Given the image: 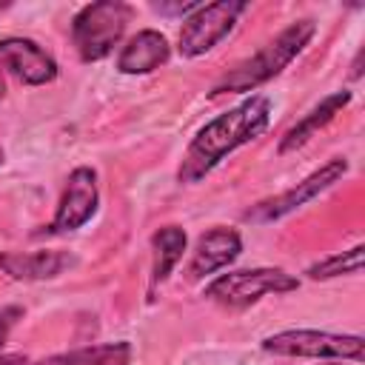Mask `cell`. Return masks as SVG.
<instances>
[{
	"mask_svg": "<svg viewBox=\"0 0 365 365\" xmlns=\"http://www.w3.org/2000/svg\"><path fill=\"white\" fill-rule=\"evenodd\" d=\"M97 205H100L97 171L88 165H77L66 180V188L60 194V202L54 208L46 234H71L83 228L97 214Z\"/></svg>",
	"mask_w": 365,
	"mask_h": 365,
	"instance_id": "obj_8",
	"label": "cell"
},
{
	"mask_svg": "<svg viewBox=\"0 0 365 365\" xmlns=\"http://www.w3.org/2000/svg\"><path fill=\"white\" fill-rule=\"evenodd\" d=\"M0 68L14 74L26 86H46L57 80V60L31 37H3Z\"/></svg>",
	"mask_w": 365,
	"mask_h": 365,
	"instance_id": "obj_9",
	"label": "cell"
},
{
	"mask_svg": "<svg viewBox=\"0 0 365 365\" xmlns=\"http://www.w3.org/2000/svg\"><path fill=\"white\" fill-rule=\"evenodd\" d=\"M331 365H336V362H331Z\"/></svg>",
	"mask_w": 365,
	"mask_h": 365,
	"instance_id": "obj_22",
	"label": "cell"
},
{
	"mask_svg": "<svg viewBox=\"0 0 365 365\" xmlns=\"http://www.w3.org/2000/svg\"><path fill=\"white\" fill-rule=\"evenodd\" d=\"M240 254H242L240 231H234L228 225H214L205 234H200L185 274H188V279H205V277L228 268Z\"/></svg>",
	"mask_w": 365,
	"mask_h": 365,
	"instance_id": "obj_10",
	"label": "cell"
},
{
	"mask_svg": "<svg viewBox=\"0 0 365 365\" xmlns=\"http://www.w3.org/2000/svg\"><path fill=\"white\" fill-rule=\"evenodd\" d=\"M271 111H274V106L265 94H251L242 103H237L234 108L208 120L188 143V148L180 160V168H177V180L185 185H194L202 177H208L228 154L248 145L268 128Z\"/></svg>",
	"mask_w": 365,
	"mask_h": 365,
	"instance_id": "obj_1",
	"label": "cell"
},
{
	"mask_svg": "<svg viewBox=\"0 0 365 365\" xmlns=\"http://www.w3.org/2000/svg\"><path fill=\"white\" fill-rule=\"evenodd\" d=\"M351 103V91H331L328 97H322L308 114H302L285 134H282V140H279V154H288V151H297V148H302L317 131H322L345 106Z\"/></svg>",
	"mask_w": 365,
	"mask_h": 365,
	"instance_id": "obj_13",
	"label": "cell"
},
{
	"mask_svg": "<svg viewBox=\"0 0 365 365\" xmlns=\"http://www.w3.org/2000/svg\"><path fill=\"white\" fill-rule=\"evenodd\" d=\"M6 97V80H3V74H0V100Z\"/></svg>",
	"mask_w": 365,
	"mask_h": 365,
	"instance_id": "obj_19",
	"label": "cell"
},
{
	"mask_svg": "<svg viewBox=\"0 0 365 365\" xmlns=\"http://www.w3.org/2000/svg\"><path fill=\"white\" fill-rule=\"evenodd\" d=\"M188 248V234L180 225H163L151 234V288L163 285Z\"/></svg>",
	"mask_w": 365,
	"mask_h": 365,
	"instance_id": "obj_14",
	"label": "cell"
},
{
	"mask_svg": "<svg viewBox=\"0 0 365 365\" xmlns=\"http://www.w3.org/2000/svg\"><path fill=\"white\" fill-rule=\"evenodd\" d=\"M248 11L245 0H217V3H202L197 11H191L177 37V51L185 60L202 57L211 48H217L237 26L240 14Z\"/></svg>",
	"mask_w": 365,
	"mask_h": 365,
	"instance_id": "obj_6",
	"label": "cell"
},
{
	"mask_svg": "<svg viewBox=\"0 0 365 365\" xmlns=\"http://www.w3.org/2000/svg\"><path fill=\"white\" fill-rule=\"evenodd\" d=\"M6 163V151H3V145H0V165Z\"/></svg>",
	"mask_w": 365,
	"mask_h": 365,
	"instance_id": "obj_20",
	"label": "cell"
},
{
	"mask_svg": "<svg viewBox=\"0 0 365 365\" xmlns=\"http://www.w3.org/2000/svg\"><path fill=\"white\" fill-rule=\"evenodd\" d=\"M0 365H34V362L23 354H6V356H0Z\"/></svg>",
	"mask_w": 365,
	"mask_h": 365,
	"instance_id": "obj_18",
	"label": "cell"
},
{
	"mask_svg": "<svg viewBox=\"0 0 365 365\" xmlns=\"http://www.w3.org/2000/svg\"><path fill=\"white\" fill-rule=\"evenodd\" d=\"M362 245H354L348 251H336L314 265L305 268L308 279H334V277H348V274H359L362 271Z\"/></svg>",
	"mask_w": 365,
	"mask_h": 365,
	"instance_id": "obj_16",
	"label": "cell"
},
{
	"mask_svg": "<svg viewBox=\"0 0 365 365\" xmlns=\"http://www.w3.org/2000/svg\"><path fill=\"white\" fill-rule=\"evenodd\" d=\"M134 9L123 0H97L86 3L71 17V43L83 63L106 60L123 40Z\"/></svg>",
	"mask_w": 365,
	"mask_h": 365,
	"instance_id": "obj_3",
	"label": "cell"
},
{
	"mask_svg": "<svg viewBox=\"0 0 365 365\" xmlns=\"http://www.w3.org/2000/svg\"><path fill=\"white\" fill-rule=\"evenodd\" d=\"M262 351L274 356L299 359H348L354 365L365 356V339L359 334H334L317 328H288L262 339Z\"/></svg>",
	"mask_w": 365,
	"mask_h": 365,
	"instance_id": "obj_5",
	"label": "cell"
},
{
	"mask_svg": "<svg viewBox=\"0 0 365 365\" xmlns=\"http://www.w3.org/2000/svg\"><path fill=\"white\" fill-rule=\"evenodd\" d=\"M345 174H348V160L345 157H331L328 163H322L317 171H311L297 185L279 191L277 197H268V200L251 205L245 211V220H251V222H274V220H282V217L294 214L297 208H302L305 202H311L319 194H325L328 188H334Z\"/></svg>",
	"mask_w": 365,
	"mask_h": 365,
	"instance_id": "obj_7",
	"label": "cell"
},
{
	"mask_svg": "<svg viewBox=\"0 0 365 365\" xmlns=\"http://www.w3.org/2000/svg\"><path fill=\"white\" fill-rule=\"evenodd\" d=\"M131 342H100V345H86L74 348L66 354L46 356L34 365H131Z\"/></svg>",
	"mask_w": 365,
	"mask_h": 365,
	"instance_id": "obj_15",
	"label": "cell"
},
{
	"mask_svg": "<svg viewBox=\"0 0 365 365\" xmlns=\"http://www.w3.org/2000/svg\"><path fill=\"white\" fill-rule=\"evenodd\" d=\"M0 11H3V6H0Z\"/></svg>",
	"mask_w": 365,
	"mask_h": 365,
	"instance_id": "obj_21",
	"label": "cell"
},
{
	"mask_svg": "<svg viewBox=\"0 0 365 365\" xmlns=\"http://www.w3.org/2000/svg\"><path fill=\"white\" fill-rule=\"evenodd\" d=\"M77 265V254L63 248L43 251H0V271L17 282H43Z\"/></svg>",
	"mask_w": 365,
	"mask_h": 365,
	"instance_id": "obj_11",
	"label": "cell"
},
{
	"mask_svg": "<svg viewBox=\"0 0 365 365\" xmlns=\"http://www.w3.org/2000/svg\"><path fill=\"white\" fill-rule=\"evenodd\" d=\"M171 57L168 37L157 29H143L134 37L125 40V46L117 54V71L120 74H151L160 66H165Z\"/></svg>",
	"mask_w": 365,
	"mask_h": 365,
	"instance_id": "obj_12",
	"label": "cell"
},
{
	"mask_svg": "<svg viewBox=\"0 0 365 365\" xmlns=\"http://www.w3.org/2000/svg\"><path fill=\"white\" fill-rule=\"evenodd\" d=\"M299 288V279L294 274H288L285 268H240V271H228L214 277L202 297L231 308V311H242L254 302H259L262 297L271 294H291Z\"/></svg>",
	"mask_w": 365,
	"mask_h": 365,
	"instance_id": "obj_4",
	"label": "cell"
},
{
	"mask_svg": "<svg viewBox=\"0 0 365 365\" xmlns=\"http://www.w3.org/2000/svg\"><path fill=\"white\" fill-rule=\"evenodd\" d=\"M314 31H317V23L314 20H308V17L305 20H294L274 40H268L257 54H251L248 60H242L231 71H225L214 83L211 97H220V94H245V91H254V88L265 86L268 80H274L277 74H282L305 51V46L311 43Z\"/></svg>",
	"mask_w": 365,
	"mask_h": 365,
	"instance_id": "obj_2",
	"label": "cell"
},
{
	"mask_svg": "<svg viewBox=\"0 0 365 365\" xmlns=\"http://www.w3.org/2000/svg\"><path fill=\"white\" fill-rule=\"evenodd\" d=\"M20 319H23V308H20V305H3V308H0V351H3V345L9 342V334H11V328H14Z\"/></svg>",
	"mask_w": 365,
	"mask_h": 365,
	"instance_id": "obj_17",
	"label": "cell"
}]
</instances>
